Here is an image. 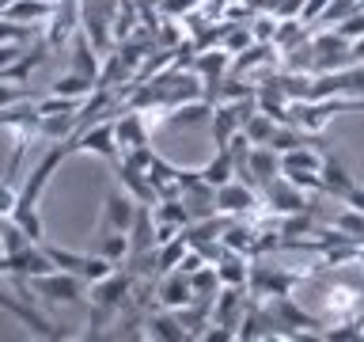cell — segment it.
Returning <instances> with one entry per match:
<instances>
[{
    "label": "cell",
    "instance_id": "277c9868",
    "mask_svg": "<svg viewBox=\"0 0 364 342\" xmlns=\"http://www.w3.org/2000/svg\"><path fill=\"white\" fill-rule=\"evenodd\" d=\"M68 148H73V152H95L102 160H110V164H118V160H122L114 122H95V125H87V130H80L73 141H68Z\"/></svg>",
    "mask_w": 364,
    "mask_h": 342
},
{
    "label": "cell",
    "instance_id": "7c38bea8",
    "mask_svg": "<svg viewBox=\"0 0 364 342\" xmlns=\"http://www.w3.org/2000/svg\"><path fill=\"white\" fill-rule=\"evenodd\" d=\"M144 338H159V342H186L190 331L178 319L175 308H159V312L144 316Z\"/></svg>",
    "mask_w": 364,
    "mask_h": 342
},
{
    "label": "cell",
    "instance_id": "4fadbf2b",
    "mask_svg": "<svg viewBox=\"0 0 364 342\" xmlns=\"http://www.w3.org/2000/svg\"><path fill=\"white\" fill-rule=\"evenodd\" d=\"M84 19V8H80V0H61L57 11L50 16V34H46V46H61L68 34L76 31V23Z\"/></svg>",
    "mask_w": 364,
    "mask_h": 342
},
{
    "label": "cell",
    "instance_id": "7a4b0ae2",
    "mask_svg": "<svg viewBox=\"0 0 364 342\" xmlns=\"http://www.w3.org/2000/svg\"><path fill=\"white\" fill-rule=\"evenodd\" d=\"M27 289L38 296V301H57V304H80L84 301L87 281L73 270H50L38 274V278H27Z\"/></svg>",
    "mask_w": 364,
    "mask_h": 342
},
{
    "label": "cell",
    "instance_id": "ba28073f",
    "mask_svg": "<svg viewBox=\"0 0 364 342\" xmlns=\"http://www.w3.org/2000/svg\"><path fill=\"white\" fill-rule=\"evenodd\" d=\"M114 133H118V148L125 156V152H133V148H141V145H152V118H148L144 110H129V114H122V118L114 122Z\"/></svg>",
    "mask_w": 364,
    "mask_h": 342
},
{
    "label": "cell",
    "instance_id": "5bb4252c",
    "mask_svg": "<svg viewBox=\"0 0 364 342\" xmlns=\"http://www.w3.org/2000/svg\"><path fill=\"white\" fill-rule=\"evenodd\" d=\"M53 11H57V4H50V0H11L0 16L16 19V23H27V27H42V23H50Z\"/></svg>",
    "mask_w": 364,
    "mask_h": 342
},
{
    "label": "cell",
    "instance_id": "83f0119b",
    "mask_svg": "<svg viewBox=\"0 0 364 342\" xmlns=\"http://www.w3.org/2000/svg\"><path fill=\"white\" fill-rule=\"evenodd\" d=\"M42 247L50 251V259H53L57 270H73V274H80V278H84V266H87V255H84V251H68V247L46 244V239H42Z\"/></svg>",
    "mask_w": 364,
    "mask_h": 342
},
{
    "label": "cell",
    "instance_id": "8d00e7d4",
    "mask_svg": "<svg viewBox=\"0 0 364 342\" xmlns=\"http://www.w3.org/2000/svg\"><path fill=\"white\" fill-rule=\"evenodd\" d=\"M16 198H19V190L11 187V182H0V217L16 213Z\"/></svg>",
    "mask_w": 364,
    "mask_h": 342
},
{
    "label": "cell",
    "instance_id": "8fae6325",
    "mask_svg": "<svg viewBox=\"0 0 364 342\" xmlns=\"http://www.w3.org/2000/svg\"><path fill=\"white\" fill-rule=\"evenodd\" d=\"M156 301L159 308H186L193 301V285H190V274L186 270H167L159 274V285H156Z\"/></svg>",
    "mask_w": 364,
    "mask_h": 342
},
{
    "label": "cell",
    "instance_id": "603a6c76",
    "mask_svg": "<svg viewBox=\"0 0 364 342\" xmlns=\"http://www.w3.org/2000/svg\"><path fill=\"white\" fill-rule=\"evenodd\" d=\"M190 285H193V301H209V304H213V296L224 289V281H220V274H216L213 262H205L201 270H193Z\"/></svg>",
    "mask_w": 364,
    "mask_h": 342
},
{
    "label": "cell",
    "instance_id": "4dcf8cb0",
    "mask_svg": "<svg viewBox=\"0 0 364 342\" xmlns=\"http://www.w3.org/2000/svg\"><path fill=\"white\" fill-rule=\"evenodd\" d=\"M334 228H341L353 244H364V213L360 209H353V205H346L338 217H334Z\"/></svg>",
    "mask_w": 364,
    "mask_h": 342
},
{
    "label": "cell",
    "instance_id": "30bf717a",
    "mask_svg": "<svg viewBox=\"0 0 364 342\" xmlns=\"http://www.w3.org/2000/svg\"><path fill=\"white\" fill-rule=\"evenodd\" d=\"M136 205L141 202H133L125 190H110L107 202H102V232H129Z\"/></svg>",
    "mask_w": 364,
    "mask_h": 342
},
{
    "label": "cell",
    "instance_id": "8992f818",
    "mask_svg": "<svg viewBox=\"0 0 364 342\" xmlns=\"http://www.w3.org/2000/svg\"><path fill=\"white\" fill-rule=\"evenodd\" d=\"M258 205H262L258 187H250L243 179H232L224 187H216V213H224V217H250Z\"/></svg>",
    "mask_w": 364,
    "mask_h": 342
},
{
    "label": "cell",
    "instance_id": "ab89813d",
    "mask_svg": "<svg viewBox=\"0 0 364 342\" xmlns=\"http://www.w3.org/2000/svg\"><path fill=\"white\" fill-rule=\"evenodd\" d=\"M353 61H364V34L353 42Z\"/></svg>",
    "mask_w": 364,
    "mask_h": 342
},
{
    "label": "cell",
    "instance_id": "484cf974",
    "mask_svg": "<svg viewBox=\"0 0 364 342\" xmlns=\"http://www.w3.org/2000/svg\"><path fill=\"white\" fill-rule=\"evenodd\" d=\"M190 251V239L186 236H175V239H167V244H159L156 247V262H159V274H167V270H175L178 262H182V255Z\"/></svg>",
    "mask_w": 364,
    "mask_h": 342
},
{
    "label": "cell",
    "instance_id": "9c48e42d",
    "mask_svg": "<svg viewBox=\"0 0 364 342\" xmlns=\"http://www.w3.org/2000/svg\"><path fill=\"white\" fill-rule=\"evenodd\" d=\"M114 175H118V187L129 194L133 202L156 205V187H152V179H148V171H144V167L129 164V160H118V164H114Z\"/></svg>",
    "mask_w": 364,
    "mask_h": 342
},
{
    "label": "cell",
    "instance_id": "f546056e",
    "mask_svg": "<svg viewBox=\"0 0 364 342\" xmlns=\"http://www.w3.org/2000/svg\"><path fill=\"white\" fill-rule=\"evenodd\" d=\"M307 38V23L304 19H281L277 23V34H273V46L284 53V50H292L296 42H304Z\"/></svg>",
    "mask_w": 364,
    "mask_h": 342
},
{
    "label": "cell",
    "instance_id": "836d02e7",
    "mask_svg": "<svg viewBox=\"0 0 364 342\" xmlns=\"http://www.w3.org/2000/svg\"><path fill=\"white\" fill-rule=\"evenodd\" d=\"M31 38V27L27 23H16V19H4L0 16V42H27Z\"/></svg>",
    "mask_w": 364,
    "mask_h": 342
},
{
    "label": "cell",
    "instance_id": "f1b7e54d",
    "mask_svg": "<svg viewBox=\"0 0 364 342\" xmlns=\"http://www.w3.org/2000/svg\"><path fill=\"white\" fill-rule=\"evenodd\" d=\"M323 338L326 342H357V338H364V323L360 319H334V323H323Z\"/></svg>",
    "mask_w": 364,
    "mask_h": 342
},
{
    "label": "cell",
    "instance_id": "ac0fdd59",
    "mask_svg": "<svg viewBox=\"0 0 364 342\" xmlns=\"http://www.w3.org/2000/svg\"><path fill=\"white\" fill-rule=\"evenodd\" d=\"M129 244H133V255L136 251H156V213H152V205H136Z\"/></svg>",
    "mask_w": 364,
    "mask_h": 342
},
{
    "label": "cell",
    "instance_id": "e0dca14e",
    "mask_svg": "<svg viewBox=\"0 0 364 342\" xmlns=\"http://www.w3.org/2000/svg\"><path fill=\"white\" fill-rule=\"evenodd\" d=\"M318 179H323V190L330 194V198H341L346 202L349 194H353V175L346 167H341V160H334V156H326V164H323V171H318Z\"/></svg>",
    "mask_w": 364,
    "mask_h": 342
},
{
    "label": "cell",
    "instance_id": "ffe728a7",
    "mask_svg": "<svg viewBox=\"0 0 364 342\" xmlns=\"http://www.w3.org/2000/svg\"><path fill=\"white\" fill-rule=\"evenodd\" d=\"M73 73H84L91 80H99V50L91 46L87 34H76V42H73Z\"/></svg>",
    "mask_w": 364,
    "mask_h": 342
},
{
    "label": "cell",
    "instance_id": "3957f363",
    "mask_svg": "<svg viewBox=\"0 0 364 342\" xmlns=\"http://www.w3.org/2000/svg\"><path fill=\"white\" fill-rule=\"evenodd\" d=\"M311 50H315V73H334V68L353 65V42L346 34H338V27L315 31Z\"/></svg>",
    "mask_w": 364,
    "mask_h": 342
},
{
    "label": "cell",
    "instance_id": "b9f144b4",
    "mask_svg": "<svg viewBox=\"0 0 364 342\" xmlns=\"http://www.w3.org/2000/svg\"><path fill=\"white\" fill-rule=\"evenodd\" d=\"M50 4H61V0H50Z\"/></svg>",
    "mask_w": 364,
    "mask_h": 342
},
{
    "label": "cell",
    "instance_id": "d590c367",
    "mask_svg": "<svg viewBox=\"0 0 364 342\" xmlns=\"http://www.w3.org/2000/svg\"><path fill=\"white\" fill-rule=\"evenodd\" d=\"M23 53H27V42H0V73H8L11 65H19Z\"/></svg>",
    "mask_w": 364,
    "mask_h": 342
},
{
    "label": "cell",
    "instance_id": "2e32d148",
    "mask_svg": "<svg viewBox=\"0 0 364 342\" xmlns=\"http://www.w3.org/2000/svg\"><path fill=\"white\" fill-rule=\"evenodd\" d=\"M323 164H326V152H318L311 141L281 152V171H323Z\"/></svg>",
    "mask_w": 364,
    "mask_h": 342
},
{
    "label": "cell",
    "instance_id": "6da1fadb",
    "mask_svg": "<svg viewBox=\"0 0 364 342\" xmlns=\"http://www.w3.org/2000/svg\"><path fill=\"white\" fill-rule=\"evenodd\" d=\"M129 296H133V270H114L102 281H95L91 285V308H95L91 327H102L107 319H114L129 304Z\"/></svg>",
    "mask_w": 364,
    "mask_h": 342
},
{
    "label": "cell",
    "instance_id": "7402d4cb",
    "mask_svg": "<svg viewBox=\"0 0 364 342\" xmlns=\"http://www.w3.org/2000/svg\"><path fill=\"white\" fill-rule=\"evenodd\" d=\"M95 88H99V80H91V76H84V73H73V68H68L65 76L53 80V91H57V95H68V99H80V103H84Z\"/></svg>",
    "mask_w": 364,
    "mask_h": 342
},
{
    "label": "cell",
    "instance_id": "e575fe53",
    "mask_svg": "<svg viewBox=\"0 0 364 342\" xmlns=\"http://www.w3.org/2000/svg\"><path fill=\"white\" fill-rule=\"evenodd\" d=\"M334 27H338V34H346L349 42H357L360 34H364V8H357V11H353V16H349V19L334 23Z\"/></svg>",
    "mask_w": 364,
    "mask_h": 342
},
{
    "label": "cell",
    "instance_id": "d6a6232c",
    "mask_svg": "<svg viewBox=\"0 0 364 342\" xmlns=\"http://www.w3.org/2000/svg\"><path fill=\"white\" fill-rule=\"evenodd\" d=\"M27 99H31V88H23V84H16V80L0 76V110L16 107V103H27Z\"/></svg>",
    "mask_w": 364,
    "mask_h": 342
},
{
    "label": "cell",
    "instance_id": "74e56055",
    "mask_svg": "<svg viewBox=\"0 0 364 342\" xmlns=\"http://www.w3.org/2000/svg\"><path fill=\"white\" fill-rule=\"evenodd\" d=\"M243 4L255 11V16H258V11H277V0H243Z\"/></svg>",
    "mask_w": 364,
    "mask_h": 342
},
{
    "label": "cell",
    "instance_id": "d6986e66",
    "mask_svg": "<svg viewBox=\"0 0 364 342\" xmlns=\"http://www.w3.org/2000/svg\"><path fill=\"white\" fill-rule=\"evenodd\" d=\"M216 274H220L224 285H247L250 281V255H243V251H224L216 259Z\"/></svg>",
    "mask_w": 364,
    "mask_h": 342
},
{
    "label": "cell",
    "instance_id": "44dd1931",
    "mask_svg": "<svg viewBox=\"0 0 364 342\" xmlns=\"http://www.w3.org/2000/svg\"><path fill=\"white\" fill-rule=\"evenodd\" d=\"M201 179L209 182V187H224V182H232V179H235V160H232V152H228V148H216L213 160L201 167Z\"/></svg>",
    "mask_w": 364,
    "mask_h": 342
},
{
    "label": "cell",
    "instance_id": "f35d334b",
    "mask_svg": "<svg viewBox=\"0 0 364 342\" xmlns=\"http://www.w3.org/2000/svg\"><path fill=\"white\" fill-rule=\"evenodd\" d=\"M346 205H353V209H360V213H364V187H353V194L346 198Z\"/></svg>",
    "mask_w": 364,
    "mask_h": 342
},
{
    "label": "cell",
    "instance_id": "d4e9b609",
    "mask_svg": "<svg viewBox=\"0 0 364 342\" xmlns=\"http://www.w3.org/2000/svg\"><path fill=\"white\" fill-rule=\"evenodd\" d=\"M273 130H277V118H273V114H266V110H255V114L243 122V133L250 137V145H269Z\"/></svg>",
    "mask_w": 364,
    "mask_h": 342
},
{
    "label": "cell",
    "instance_id": "9a60e30c",
    "mask_svg": "<svg viewBox=\"0 0 364 342\" xmlns=\"http://www.w3.org/2000/svg\"><path fill=\"white\" fill-rule=\"evenodd\" d=\"M220 244H224L228 251H243V255H255V247H258V224H250V221H243V217H235V221L224 224Z\"/></svg>",
    "mask_w": 364,
    "mask_h": 342
},
{
    "label": "cell",
    "instance_id": "5b68a950",
    "mask_svg": "<svg viewBox=\"0 0 364 342\" xmlns=\"http://www.w3.org/2000/svg\"><path fill=\"white\" fill-rule=\"evenodd\" d=\"M304 281V274L281 270V266H250V293L255 301H269V296H289L296 285Z\"/></svg>",
    "mask_w": 364,
    "mask_h": 342
},
{
    "label": "cell",
    "instance_id": "7bdbcfd3",
    "mask_svg": "<svg viewBox=\"0 0 364 342\" xmlns=\"http://www.w3.org/2000/svg\"><path fill=\"white\" fill-rule=\"evenodd\" d=\"M0 255H4V251H0Z\"/></svg>",
    "mask_w": 364,
    "mask_h": 342
},
{
    "label": "cell",
    "instance_id": "ee69618b",
    "mask_svg": "<svg viewBox=\"0 0 364 342\" xmlns=\"http://www.w3.org/2000/svg\"><path fill=\"white\" fill-rule=\"evenodd\" d=\"M360 323H364V319H360Z\"/></svg>",
    "mask_w": 364,
    "mask_h": 342
},
{
    "label": "cell",
    "instance_id": "60d3db41",
    "mask_svg": "<svg viewBox=\"0 0 364 342\" xmlns=\"http://www.w3.org/2000/svg\"><path fill=\"white\" fill-rule=\"evenodd\" d=\"M357 262H360V266H364V244L357 247Z\"/></svg>",
    "mask_w": 364,
    "mask_h": 342
},
{
    "label": "cell",
    "instance_id": "cb8c5ba5",
    "mask_svg": "<svg viewBox=\"0 0 364 342\" xmlns=\"http://www.w3.org/2000/svg\"><path fill=\"white\" fill-rule=\"evenodd\" d=\"M99 255H107L114 266H118V262H129V255H133L129 232H102L99 236Z\"/></svg>",
    "mask_w": 364,
    "mask_h": 342
},
{
    "label": "cell",
    "instance_id": "1f68e13d",
    "mask_svg": "<svg viewBox=\"0 0 364 342\" xmlns=\"http://www.w3.org/2000/svg\"><path fill=\"white\" fill-rule=\"evenodd\" d=\"M357 8H360V0H330V4L323 8V16H318V23H341V19H349Z\"/></svg>",
    "mask_w": 364,
    "mask_h": 342
},
{
    "label": "cell",
    "instance_id": "52a82bcc",
    "mask_svg": "<svg viewBox=\"0 0 364 342\" xmlns=\"http://www.w3.org/2000/svg\"><path fill=\"white\" fill-rule=\"evenodd\" d=\"M266 202H269V209H273V213H281V217L311 209V205H307V198H304V190L296 187V182L284 175V171H281L277 179H269V182H266Z\"/></svg>",
    "mask_w": 364,
    "mask_h": 342
},
{
    "label": "cell",
    "instance_id": "4316f807",
    "mask_svg": "<svg viewBox=\"0 0 364 342\" xmlns=\"http://www.w3.org/2000/svg\"><path fill=\"white\" fill-rule=\"evenodd\" d=\"M338 80H341V95L364 103V61H353L346 68H338Z\"/></svg>",
    "mask_w": 364,
    "mask_h": 342
}]
</instances>
